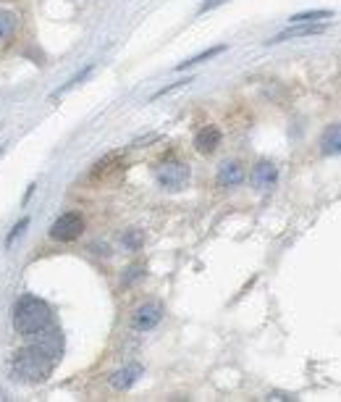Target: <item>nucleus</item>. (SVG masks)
Instances as JSON below:
<instances>
[{
    "mask_svg": "<svg viewBox=\"0 0 341 402\" xmlns=\"http://www.w3.org/2000/svg\"><path fill=\"white\" fill-rule=\"evenodd\" d=\"M320 153L323 155H339L341 153V127L339 124H331L323 140H320Z\"/></svg>",
    "mask_w": 341,
    "mask_h": 402,
    "instance_id": "nucleus-11",
    "label": "nucleus"
},
{
    "mask_svg": "<svg viewBox=\"0 0 341 402\" xmlns=\"http://www.w3.org/2000/svg\"><path fill=\"white\" fill-rule=\"evenodd\" d=\"M323 19H333V11H305V13H294L289 22L292 24H318Z\"/></svg>",
    "mask_w": 341,
    "mask_h": 402,
    "instance_id": "nucleus-13",
    "label": "nucleus"
},
{
    "mask_svg": "<svg viewBox=\"0 0 341 402\" xmlns=\"http://www.w3.org/2000/svg\"><path fill=\"white\" fill-rule=\"evenodd\" d=\"M224 140V134L218 127H202L197 134H194V150L202 155H210L218 150V145Z\"/></svg>",
    "mask_w": 341,
    "mask_h": 402,
    "instance_id": "nucleus-7",
    "label": "nucleus"
},
{
    "mask_svg": "<svg viewBox=\"0 0 341 402\" xmlns=\"http://www.w3.org/2000/svg\"><path fill=\"white\" fill-rule=\"evenodd\" d=\"M160 319H163V305H160V303H144V305H140L134 310L131 326L137 331H150L160 323Z\"/></svg>",
    "mask_w": 341,
    "mask_h": 402,
    "instance_id": "nucleus-5",
    "label": "nucleus"
},
{
    "mask_svg": "<svg viewBox=\"0 0 341 402\" xmlns=\"http://www.w3.org/2000/svg\"><path fill=\"white\" fill-rule=\"evenodd\" d=\"M326 26L323 24H297L294 29H286L281 35H276L273 40H268V45H276V42H283V40H297V37H310V35H320Z\"/></svg>",
    "mask_w": 341,
    "mask_h": 402,
    "instance_id": "nucleus-10",
    "label": "nucleus"
},
{
    "mask_svg": "<svg viewBox=\"0 0 341 402\" xmlns=\"http://www.w3.org/2000/svg\"><path fill=\"white\" fill-rule=\"evenodd\" d=\"M142 239H144V236H142L140 229H131V232H126V234H124V245H126L129 250H140L142 248Z\"/></svg>",
    "mask_w": 341,
    "mask_h": 402,
    "instance_id": "nucleus-15",
    "label": "nucleus"
},
{
    "mask_svg": "<svg viewBox=\"0 0 341 402\" xmlns=\"http://www.w3.org/2000/svg\"><path fill=\"white\" fill-rule=\"evenodd\" d=\"M142 373H144V371H142V366H137V363L124 366L121 371H116V373L110 376V387H113L116 392H126V389H131L137 381H140Z\"/></svg>",
    "mask_w": 341,
    "mask_h": 402,
    "instance_id": "nucleus-9",
    "label": "nucleus"
},
{
    "mask_svg": "<svg viewBox=\"0 0 341 402\" xmlns=\"http://www.w3.org/2000/svg\"><path fill=\"white\" fill-rule=\"evenodd\" d=\"M90 71H92V66H87V69H84L82 74H76V77H74V79H71V82L66 84V87H63V90H58V95H60V93H66V90H71V87H76V84L82 82L84 77H90Z\"/></svg>",
    "mask_w": 341,
    "mask_h": 402,
    "instance_id": "nucleus-17",
    "label": "nucleus"
},
{
    "mask_svg": "<svg viewBox=\"0 0 341 402\" xmlns=\"http://www.w3.org/2000/svg\"><path fill=\"white\" fill-rule=\"evenodd\" d=\"M244 177H247V171L239 161H226L218 168V184L221 187H239L244 182Z\"/></svg>",
    "mask_w": 341,
    "mask_h": 402,
    "instance_id": "nucleus-8",
    "label": "nucleus"
},
{
    "mask_svg": "<svg viewBox=\"0 0 341 402\" xmlns=\"http://www.w3.org/2000/svg\"><path fill=\"white\" fill-rule=\"evenodd\" d=\"M224 3L226 0H205L197 13H208V11H213V8H218V6H224Z\"/></svg>",
    "mask_w": 341,
    "mask_h": 402,
    "instance_id": "nucleus-19",
    "label": "nucleus"
},
{
    "mask_svg": "<svg viewBox=\"0 0 341 402\" xmlns=\"http://www.w3.org/2000/svg\"><path fill=\"white\" fill-rule=\"evenodd\" d=\"M155 179L158 184L168 192H178L189 182V166L178 163V161H168V163H160L155 168Z\"/></svg>",
    "mask_w": 341,
    "mask_h": 402,
    "instance_id": "nucleus-3",
    "label": "nucleus"
},
{
    "mask_svg": "<svg viewBox=\"0 0 341 402\" xmlns=\"http://www.w3.org/2000/svg\"><path fill=\"white\" fill-rule=\"evenodd\" d=\"M26 226H29V216H24L22 221H19V224H16V226H13V229H11V232H8V236H6V248H11L13 239H16V236H22Z\"/></svg>",
    "mask_w": 341,
    "mask_h": 402,
    "instance_id": "nucleus-16",
    "label": "nucleus"
},
{
    "mask_svg": "<svg viewBox=\"0 0 341 402\" xmlns=\"http://www.w3.org/2000/svg\"><path fill=\"white\" fill-rule=\"evenodd\" d=\"M56 363H58L56 357H50L42 347L29 342L26 347H22L19 353L13 355L11 371H13V378H19L24 384H40V381H45V378L53 373Z\"/></svg>",
    "mask_w": 341,
    "mask_h": 402,
    "instance_id": "nucleus-1",
    "label": "nucleus"
},
{
    "mask_svg": "<svg viewBox=\"0 0 341 402\" xmlns=\"http://www.w3.org/2000/svg\"><path fill=\"white\" fill-rule=\"evenodd\" d=\"M265 400H271V402H281V400H294V397H289V394H283V392H271Z\"/></svg>",
    "mask_w": 341,
    "mask_h": 402,
    "instance_id": "nucleus-20",
    "label": "nucleus"
},
{
    "mask_svg": "<svg viewBox=\"0 0 341 402\" xmlns=\"http://www.w3.org/2000/svg\"><path fill=\"white\" fill-rule=\"evenodd\" d=\"M0 153H3V147H0Z\"/></svg>",
    "mask_w": 341,
    "mask_h": 402,
    "instance_id": "nucleus-21",
    "label": "nucleus"
},
{
    "mask_svg": "<svg viewBox=\"0 0 341 402\" xmlns=\"http://www.w3.org/2000/svg\"><path fill=\"white\" fill-rule=\"evenodd\" d=\"M224 50H226V45H215V47H210V50H205V53H200V56H194V58L184 61V63H176V71H184V69H189V66H197V63H205V61L213 58V56H221Z\"/></svg>",
    "mask_w": 341,
    "mask_h": 402,
    "instance_id": "nucleus-14",
    "label": "nucleus"
},
{
    "mask_svg": "<svg viewBox=\"0 0 341 402\" xmlns=\"http://www.w3.org/2000/svg\"><path fill=\"white\" fill-rule=\"evenodd\" d=\"M84 234V218L79 213H63L58 216L53 226H50V236L56 239V242H74V239H79Z\"/></svg>",
    "mask_w": 341,
    "mask_h": 402,
    "instance_id": "nucleus-4",
    "label": "nucleus"
},
{
    "mask_svg": "<svg viewBox=\"0 0 341 402\" xmlns=\"http://www.w3.org/2000/svg\"><path fill=\"white\" fill-rule=\"evenodd\" d=\"M252 187L255 189H271V187H276L278 184V168L271 163V161H260L255 168H252Z\"/></svg>",
    "mask_w": 341,
    "mask_h": 402,
    "instance_id": "nucleus-6",
    "label": "nucleus"
},
{
    "mask_svg": "<svg viewBox=\"0 0 341 402\" xmlns=\"http://www.w3.org/2000/svg\"><path fill=\"white\" fill-rule=\"evenodd\" d=\"M47 323H53V310L45 300L35 295H24L16 305H13V329L22 337H32L37 331H42Z\"/></svg>",
    "mask_w": 341,
    "mask_h": 402,
    "instance_id": "nucleus-2",
    "label": "nucleus"
},
{
    "mask_svg": "<svg viewBox=\"0 0 341 402\" xmlns=\"http://www.w3.org/2000/svg\"><path fill=\"white\" fill-rule=\"evenodd\" d=\"M19 29V16L13 11H0V42L11 40Z\"/></svg>",
    "mask_w": 341,
    "mask_h": 402,
    "instance_id": "nucleus-12",
    "label": "nucleus"
},
{
    "mask_svg": "<svg viewBox=\"0 0 341 402\" xmlns=\"http://www.w3.org/2000/svg\"><path fill=\"white\" fill-rule=\"evenodd\" d=\"M192 79H184V82H176V84H171V87H163V90H158V93L150 97V100H158V97H163V95H168V93H174L176 87H184V84H189Z\"/></svg>",
    "mask_w": 341,
    "mask_h": 402,
    "instance_id": "nucleus-18",
    "label": "nucleus"
}]
</instances>
